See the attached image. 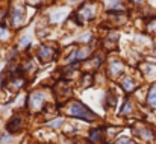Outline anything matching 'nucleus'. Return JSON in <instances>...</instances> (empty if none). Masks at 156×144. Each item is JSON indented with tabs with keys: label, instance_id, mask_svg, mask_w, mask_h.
<instances>
[{
	"label": "nucleus",
	"instance_id": "1",
	"mask_svg": "<svg viewBox=\"0 0 156 144\" xmlns=\"http://www.w3.org/2000/svg\"><path fill=\"white\" fill-rule=\"evenodd\" d=\"M67 112L71 117H77V118H82V120H87V121H93V120L97 118V115L79 100L70 102V105L67 108Z\"/></svg>",
	"mask_w": 156,
	"mask_h": 144
},
{
	"label": "nucleus",
	"instance_id": "2",
	"mask_svg": "<svg viewBox=\"0 0 156 144\" xmlns=\"http://www.w3.org/2000/svg\"><path fill=\"white\" fill-rule=\"evenodd\" d=\"M99 8H100V5H99V3H96V2L83 3V5L79 8V11L73 15V18H76L77 26H82V23L93 20V18L97 15V9H99Z\"/></svg>",
	"mask_w": 156,
	"mask_h": 144
},
{
	"label": "nucleus",
	"instance_id": "3",
	"mask_svg": "<svg viewBox=\"0 0 156 144\" xmlns=\"http://www.w3.org/2000/svg\"><path fill=\"white\" fill-rule=\"evenodd\" d=\"M26 21V11L21 5H14L12 9H11V23H12V27L18 29L24 24Z\"/></svg>",
	"mask_w": 156,
	"mask_h": 144
},
{
	"label": "nucleus",
	"instance_id": "4",
	"mask_svg": "<svg viewBox=\"0 0 156 144\" xmlns=\"http://www.w3.org/2000/svg\"><path fill=\"white\" fill-rule=\"evenodd\" d=\"M44 103H46V99L43 91H35L27 97V108L30 111H41Z\"/></svg>",
	"mask_w": 156,
	"mask_h": 144
},
{
	"label": "nucleus",
	"instance_id": "5",
	"mask_svg": "<svg viewBox=\"0 0 156 144\" xmlns=\"http://www.w3.org/2000/svg\"><path fill=\"white\" fill-rule=\"evenodd\" d=\"M91 53H93V49L87 47V46L79 47V49H74V50H71L70 56L67 58V62H74V61L79 62V61H83V59H87Z\"/></svg>",
	"mask_w": 156,
	"mask_h": 144
},
{
	"label": "nucleus",
	"instance_id": "6",
	"mask_svg": "<svg viewBox=\"0 0 156 144\" xmlns=\"http://www.w3.org/2000/svg\"><path fill=\"white\" fill-rule=\"evenodd\" d=\"M37 56H38V59H40L41 62H50L52 59H55V56H56V49H53L50 44L43 46V47L38 50Z\"/></svg>",
	"mask_w": 156,
	"mask_h": 144
},
{
	"label": "nucleus",
	"instance_id": "7",
	"mask_svg": "<svg viewBox=\"0 0 156 144\" xmlns=\"http://www.w3.org/2000/svg\"><path fill=\"white\" fill-rule=\"evenodd\" d=\"M123 70H124L123 61H120V59H111V61H109V65H108V73H109V76L117 77V76H120V74L123 73Z\"/></svg>",
	"mask_w": 156,
	"mask_h": 144
},
{
	"label": "nucleus",
	"instance_id": "8",
	"mask_svg": "<svg viewBox=\"0 0 156 144\" xmlns=\"http://www.w3.org/2000/svg\"><path fill=\"white\" fill-rule=\"evenodd\" d=\"M140 68L149 79H156V64H153V62H143L140 65Z\"/></svg>",
	"mask_w": 156,
	"mask_h": 144
},
{
	"label": "nucleus",
	"instance_id": "9",
	"mask_svg": "<svg viewBox=\"0 0 156 144\" xmlns=\"http://www.w3.org/2000/svg\"><path fill=\"white\" fill-rule=\"evenodd\" d=\"M21 126H23L21 117H20V115H14V117L9 120V123H8V131H9L11 134H15V132H18V131L21 129Z\"/></svg>",
	"mask_w": 156,
	"mask_h": 144
},
{
	"label": "nucleus",
	"instance_id": "10",
	"mask_svg": "<svg viewBox=\"0 0 156 144\" xmlns=\"http://www.w3.org/2000/svg\"><path fill=\"white\" fill-rule=\"evenodd\" d=\"M135 132H136L138 137H141L143 140H147V141H152V140L155 138V132H153L152 129L146 128V126H143V128H136Z\"/></svg>",
	"mask_w": 156,
	"mask_h": 144
},
{
	"label": "nucleus",
	"instance_id": "11",
	"mask_svg": "<svg viewBox=\"0 0 156 144\" xmlns=\"http://www.w3.org/2000/svg\"><path fill=\"white\" fill-rule=\"evenodd\" d=\"M147 105L152 108V109H156V82L149 88L147 91Z\"/></svg>",
	"mask_w": 156,
	"mask_h": 144
},
{
	"label": "nucleus",
	"instance_id": "12",
	"mask_svg": "<svg viewBox=\"0 0 156 144\" xmlns=\"http://www.w3.org/2000/svg\"><path fill=\"white\" fill-rule=\"evenodd\" d=\"M121 88L126 91V93H132V91H135V88H136V82L132 79V77H123V81H121Z\"/></svg>",
	"mask_w": 156,
	"mask_h": 144
},
{
	"label": "nucleus",
	"instance_id": "13",
	"mask_svg": "<svg viewBox=\"0 0 156 144\" xmlns=\"http://www.w3.org/2000/svg\"><path fill=\"white\" fill-rule=\"evenodd\" d=\"M90 141L93 144H103V134H102V129H94L90 132Z\"/></svg>",
	"mask_w": 156,
	"mask_h": 144
},
{
	"label": "nucleus",
	"instance_id": "14",
	"mask_svg": "<svg viewBox=\"0 0 156 144\" xmlns=\"http://www.w3.org/2000/svg\"><path fill=\"white\" fill-rule=\"evenodd\" d=\"M65 15H67V12L64 11V9H58V11H55L52 15H50V23H59V21H62L64 18H65Z\"/></svg>",
	"mask_w": 156,
	"mask_h": 144
},
{
	"label": "nucleus",
	"instance_id": "15",
	"mask_svg": "<svg viewBox=\"0 0 156 144\" xmlns=\"http://www.w3.org/2000/svg\"><path fill=\"white\" fill-rule=\"evenodd\" d=\"M106 108H114L115 106V102H117V96L112 93V91H108L106 93Z\"/></svg>",
	"mask_w": 156,
	"mask_h": 144
},
{
	"label": "nucleus",
	"instance_id": "16",
	"mask_svg": "<svg viewBox=\"0 0 156 144\" xmlns=\"http://www.w3.org/2000/svg\"><path fill=\"white\" fill-rule=\"evenodd\" d=\"M132 111H133V103H132L130 100H126V102H124V105L121 106L120 114H121V115H127V114H130Z\"/></svg>",
	"mask_w": 156,
	"mask_h": 144
},
{
	"label": "nucleus",
	"instance_id": "17",
	"mask_svg": "<svg viewBox=\"0 0 156 144\" xmlns=\"http://www.w3.org/2000/svg\"><path fill=\"white\" fill-rule=\"evenodd\" d=\"M62 123H64V120H62V118H55V120H52V121L49 123V126L53 128V129H58V128H61V126H62Z\"/></svg>",
	"mask_w": 156,
	"mask_h": 144
},
{
	"label": "nucleus",
	"instance_id": "18",
	"mask_svg": "<svg viewBox=\"0 0 156 144\" xmlns=\"http://www.w3.org/2000/svg\"><path fill=\"white\" fill-rule=\"evenodd\" d=\"M8 37H9V32H8L5 27H2V26H0V40H6Z\"/></svg>",
	"mask_w": 156,
	"mask_h": 144
},
{
	"label": "nucleus",
	"instance_id": "19",
	"mask_svg": "<svg viewBox=\"0 0 156 144\" xmlns=\"http://www.w3.org/2000/svg\"><path fill=\"white\" fill-rule=\"evenodd\" d=\"M79 41H82V43H83V41H87V43L91 41V34H83L82 38H79Z\"/></svg>",
	"mask_w": 156,
	"mask_h": 144
},
{
	"label": "nucleus",
	"instance_id": "20",
	"mask_svg": "<svg viewBox=\"0 0 156 144\" xmlns=\"http://www.w3.org/2000/svg\"><path fill=\"white\" fill-rule=\"evenodd\" d=\"M115 144H133V141L129 140V138H121V140H118Z\"/></svg>",
	"mask_w": 156,
	"mask_h": 144
},
{
	"label": "nucleus",
	"instance_id": "21",
	"mask_svg": "<svg viewBox=\"0 0 156 144\" xmlns=\"http://www.w3.org/2000/svg\"><path fill=\"white\" fill-rule=\"evenodd\" d=\"M130 3L135 6H141V5H144V0H130Z\"/></svg>",
	"mask_w": 156,
	"mask_h": 144
},
{
	"label": "nucleus",
	"instance_id": "22",
	"mask_svg": "<svg viewBox=\"0 0 156 144\" xmlns=\"http://www.w3.org/2000/svg\"><path fill=\"white\" fill-rule=\"evenodd\" d=\"M9 140H11V137H9V135H5V137H3V138H2V144L8 143V141H9Z\"/></svg>",
	"mask_w": 156,
	"mask_h": 144
},
{
	"label": "nucleus",
	"instance_id": "23",
	"mask_svg": "<svg viewBox=\"0 0 156 144\" xmlns=\"http://www.w3.org/2000/svg\"><path fill=\"white\" fill-rule=\"evenodd\" d=\"M29 2H32V3H43V2H46V0H29Z\"/></svg>",
	"mask_w": 156,
	"mask_h": 144
}]
</instances>
